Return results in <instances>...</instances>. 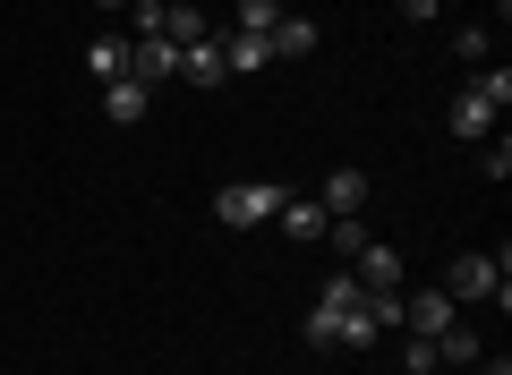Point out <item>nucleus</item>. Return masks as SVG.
Here are the masks:
<instances>
[{"label": "nucleus", "instance_id": "1", "mask_svg": "<svg viewBox=\"0 0 512 375\" xmlns=\"http://www.w3.org/2000/svg\"><path fill=\"white\" fill-rule=\"evenodd\" d=\"M308 341H316V350H367V341H384L376 316H367V282H359V273H333V282L316 290Z\"/></svg>", "mask_w": 512, "mask_h": 375}, {"label": "nucleus", "instance_id": "2", "mask_svg": "<svg viewBox=\"0 0 512 375\" xmlns=\"http://www.w3.org/2000/svg\"><path fill=\"white\" fill-rule=\"evenodd\" d=\"M444 290H453V307H470V299H495V307H512V256L504 248H478V256H453V273H444Z\"/></svg>", "mask_w": 512, "mask_h": 375}, {"label": "nucleus", "instance_id": "3", "mask_svg": "<svg viewBox=\"0 0 512 375\" xmlns=\"http://www.w3.org/2000/svg\"><path fill=\"white\" fill-rule=\"evenodd\" d=\"M282 197H291V188H274V179H239V188L214 197V214L231 222V231H265V222L282 214Z\"/></svg>", "mask_w": 512, "mask_h": 375}, {"label": "nucleus", "instance_id": "4", "mask_svg": "<svg viewBox=\"0 0 512 375\" xmlns=\"http://www.w3.org/2000/svg\"><path fill=\"white\" fill-rule=\"evenodd\" d=\"M128 77H137V86H171V77H180V43H163V35H137L128 43Z\"/></svg>", "mask_w": 512, "mask_h": 375}, {"label": "nucleus", "instance_id": "5", "mask_svg": "<svg viewBox=\"0 0 512 375\" xmlns=\"http://www.w3.org/2000/svg\"><path fill=\"white\" fill-rule=\"evenodd\" d=\"M402 324L410 333H444V324H461V307L444 282H427V290H402Z\"/></svg>", "mask_w": 512, "mask_h": 375}, {"label": "nucleus", "instance_id": "6", "mask_svg": "<svg viewBox=\"0 0 512 375\" xmlns=\"http://www.w3.org/2000/svg\"><path fill=\"white\" fill-rule=\"evenodd\" d=\"M214 35H222V26L205 18V0H163V43L188 52V43H214Z\"/></svg>", "mask_w": 512, "mask_h": 375}, {"label": "nucleus", "instance_id": "7", "mask_svg": "<svg viewBox=\"0 0 512 375\" xmlns=\"http://www.w3.org/2000/svg\"><path fill=\"white\" fill-rule=\"evenodd\" d=\"M316 205H325L333 222H350V214H359V205H367V171H350V162H342V171H333L325 188H316Z\"/></svg>", "mask_w": 512, "mask_h": 375}, {"label": "nucleus", "instance_id": "8", "mask_svg": "<svg viewBox=\"0 0 512 375\" xmlns=\"http://www.w3.org/2000/svg\"><path fill=\"white\" fill-rule=\"evenodd\" d=\"M495 120H504V111H495L478 86H461V94H453V137H470V145H478V137H495Z\"/></svg>", "mask_w": 512, "mask_h": 375}, {"label": "nucleus", "instance_id": "9", "mask_svg": "<svg viewBox=\"0 0 512 375\" xmlns=\"http://www.w3.org/2000/svg\"><path fill=\"white\" fill-rule=\"evenodd\" d=\"M222 77H231V69H222V35H214V43H188V52H180V86H197V94H214Z\"/></svg>", "mask_w": 512, "mask_h": 375}, {"label": "nucleus", "instance_id": "10", "mask_svg": "<svg viewBox=\"0 0 512 375\" xmlns=\"http://www.w3.org/2000/svg\"><path fill=\"white\" fill-rule=\"evenodd\" d=\"M350 273H359L367 290H402V248H384V239H367V248H359V265H350Z\"/></svg>", "mask_w": 512, "mask_h": 375}, {"label": "nucleus", "instance_id": "11", "mask_svg": "<svg viewBox=\"0 0 512 375\" xmlns=\"http://www.w3.org/2000/svg\"><path fill=\"white\" fill-rule=\"evenodd\" d=\"M265 52H274V60H299V52H316V18L282 9V18H274V35H265Z\"/></svg>", "mask_w": 512, "mask_h": 375}, {"label": "nucleus", "instance_id": "12", "mask_svg": "<svg viewBox=\"0 0 512 375\" xmlns=\"http://www.w3.org/2000/svg\"><path fill=\"white\" fill-rule=\"evenodd\" d=\"M282 231H291V239H325L333 231V214H325V205H316V197H282Z\"/></svg>", "mask_w": 512, "mask_h": 375}, {"label": "nucleus", "instance_id": "13", "mask_svg": "<svg viewBox=\"0 0 512 375\" xmlns=\"http://www.w3.org/2000/svg\"><path fill=\"white\" fill-rule=\"evenodd\" d=\"M86 77H94V86L128 77V35H94V43H86Z\"/></svg>", "mask_w": 512, "mask_h": 375}, {"label": "nucleus", "instance_id": "14", "mask_svg": "<svg viewBox=\"0 0 512 375\" xmlns=\"http://www.w3.org/2000/svg\"><path fill=\"white\" fill-rule=\"evenodd\" d=\"M222 69H231V77H256V69H274L265 35H222Z\"/></svg>", "mask_w": 512, "mask_h": 375}, {"label": "nucleus", "instance_id": "15", "mask_svg": "<svg viewBox=\"0 0 512 375\" xmlns=\"http://www.w3.org/2000/svg\"><path fill=\"white\" fill-rule=\"evenodd\" d=\"M427 341H436V367H478V358H487L470 324H444V333H427Z\"/></svg>", "mask_w": 512, "mask_h": 375}, {"label": "nucleus", "instance_id": "16", "mask_svg": "<svg viewBox=\"0 0 512 375\" xmlns=\"http://www.w3.org/2000/svg\"><path fill=\"white\" fill-rule=\"evenodd\" d=\"M146 103H154V94L137 86V77H111V86H103V111H111L120 128H128V120H146Z\"/></svg>", "mask_w": 512, "mask_h": 375}, {"label": "nucleus", "instance_id": "17", "mask_svg": "<svg viewBox=\"0 0 512 375\" xmlns=\"http://www.w3.org/2000/svg\"><path fill=\"white\" fill-rule=\"evenodd\" d=\"M478 171H487V188H504L512 179V137H478Z\"/></svg>", "mask_w": 512, "mask_h": 375}, {"label": "nucleus", "instance_id": "18", "mask_svg": "<svg viewBox=\"0 0 512 375\" xmlns=\"http://www.w3.org/2000/svg\"><path fill=\"white\" fill-rule=\"evenodd\" d=\"M274 18H282V0H239V26H231V35H274Z\"/></svg>", "mask_w": 512, "mask_h": 375}, {"label": "nucleus", "instance_id": "19", "mask_svg": "<svg viewBox=\"0 0 512 375\" xmlns=\"http://www.w3.org/2000/svg\"><path fill=\"white\" fill-rule=\"evenodd\" d=\"M487 26H461V35H453V60H461V69H478V60H487Z\"/></svg>", "mask_w": 512, "mask_h": 375}, {"label": "nucleus", "instance_id": "20", "mask_svg": "<svg viewBox=\"0 0 512 375\" xmlns=\"http://www.w3.org/2000/svg\"><path fill=\"white\" fill-rule=\"evenodd\" d=\"M402 367H410V375H436V341L410 333V341H402Z\"/></svg>", "mask_w": 512, "mask_h": 375}, {"label": "nucleus", "instance_id": "21", "mask_svg": "<svg viewBox=\"0 0 512 375\" xmlns=\"http://www.w3.org/2000/svg\"><path fill=\"white\" fill-rule=\"evenodd\" d=\"M325 239H333V248H342V256H359V248H367V231H359V214H350V222H333Z\"/></svg>", "mask_w": 512, "mask_h": 375}, {"label": "nucleus", "instance_id": "22", "mask_svg": "<svg viewBox=\"0 0 512 375\" xmlns=\"http://www.w3.org/2000/svg\"><path fill=\"white\" fill-rule=\"evenodd\" d=\"M470 375H512V358H478V367Z\"/></svg>", "mask_w": 512, "mask_h": 375}, {"label": "nucleus", "instance_id": "23", "mask_svg": "<svg viewBox=\"0 0 512 375\" xmlns=\"http://www.w3.org/2000/svg\"><path fill=\"white\" fill-rule=\"evenodd\" d=\"M94 9H128V0H94Z\"/></svg>", "mask_w": 512, "mask_h": 375}]
</instances>
